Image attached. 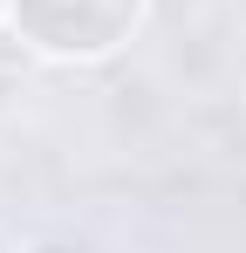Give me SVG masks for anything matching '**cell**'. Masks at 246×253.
Returning a JSON list of instances; mask_svg holds the SVG:
<instances>
[{"mask_svg": "<svg viewBox=\"0 0 246 253\" xmlns=\"http://www.w3.org/2000/svg\"><path fill=\"white\" fill-rule=\"evenodd\" d=\"M21 42H35L41 55H69V62H89V55H110V48L137 28L144 0H7Z\"/></svg>", "mask_w": 246, "mask_h": 253, "instance_id": "1", "label": "cell"}, {"mask_svg": "<svg viewBox=\"0 0 246 253\" xmlns=\"http://www.w3.org/2000/svg\"><path fill=\"white\" fill-rule=\"evenodd\" d=\"M0 14H7V0H0Z\"/></svg>", "mask_w": 246, "mask_h": 253, "instance_id": "2", "label": "cell"}]
</instances>
